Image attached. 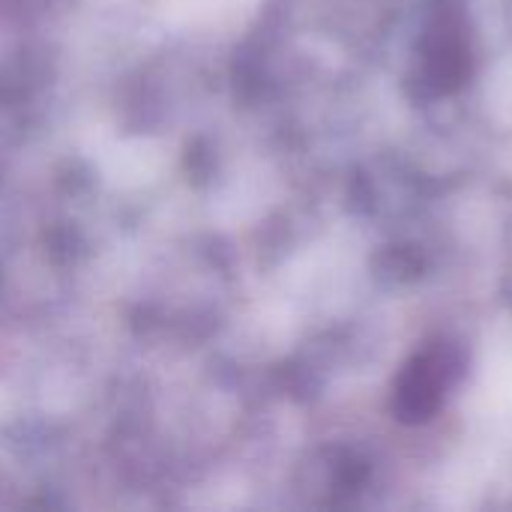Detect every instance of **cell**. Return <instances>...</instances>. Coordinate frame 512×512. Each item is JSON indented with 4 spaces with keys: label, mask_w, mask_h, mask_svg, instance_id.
Returning <instances> with one entry per match:
<instances>
[{
    "label": "cell",
    "mask_w": 512,
    "mask_h": 512,
    "mask_svg": "<svg viewBox=\"0 0 512 512\" xmlns=\"http://www.w3.org/2000/svg\"><path fill=\"white\" fill-rule=\"evenodd\" d=\"M459 372V360L450 345L417 354L396 381L393 411L405 423H426L444 402V393Z\"/></svg>",
    "instance_id": "obj_1"
}]
</instances>
